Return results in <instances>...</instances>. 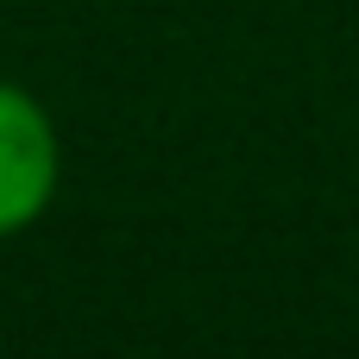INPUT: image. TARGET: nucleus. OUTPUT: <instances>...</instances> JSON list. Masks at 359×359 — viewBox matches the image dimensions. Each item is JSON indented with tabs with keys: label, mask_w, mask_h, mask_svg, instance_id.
Segmentation results:
<instances>
[{
	"label": "nucleus",
	"mask_w": 359,
	"mask_h": 359,
	"mask_svg": "<svg viewBox=\"0 0 359 359\" xmlns=\"http://www.w3.org/2000/svg\"><path fill=\"white\" fill-rule=\"evenodd\" d=\"M63 183V139L38 95L0 82V240L44 221Z\"/></svg>",
	"instance_id": "obj_1"
}]
</instances>
